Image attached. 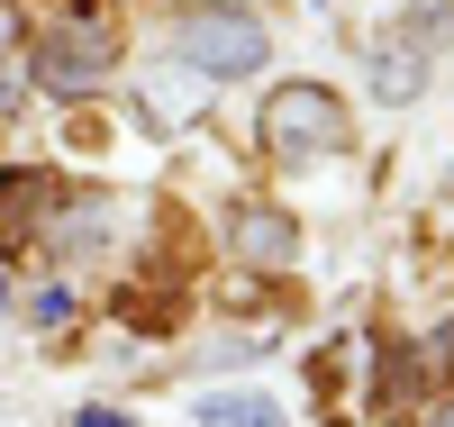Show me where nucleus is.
I'll use <instances>...</instances> for the list:
<instances>
[{"label": "nucleus", "instance_id": "0eeeda50", "mask_svg": "<svg viewBox=\"0 0 454 427\" xmlns=\"http://www.w3.org/2000/svg\"><path fill=\"white\" fill-rule=\"evenodd\" d=\"M372 91H382V100H419L427 91V64L409 46H382V55H372Z\"/></svg>", "mask_w": 454, "mask_h": 427}, {"label": "nucleus", "instance_id": "f03ea898", "mask_svg": "<svg viewBox=\"0 0 454 427\" xmlns=\"http://www.w3.org/2000/svg\"><path fill=\"white\" fill-rule=\"evenodd\" d=\"M173 46H182V64H192L200 83H237V73H254L273 55V36H263V19L246 0H192V10L173 19Z\"/></svg>", "mask_w": 454, "mask_h": 427}, {"label": "nucleus", "instance_id": "7ed1b4c3", "mask_svg": "<svg viewBox=\"0 0 454 427\" xmlns=\"http://www.w3.org/2000/svg\"><path fill=\"white\" fill-rule=\"evenodd\" d=\"M263 146L282 154H336L346 146V100L327 83H273L263 91Z\"/></svg>", "mask_w": 454, "mask_h": 427}, {"label": "nucleus", "instance_id": "20e7f679", "mask_svg": "<svg viewBox=\"0 0 454 427\" xmlns=\"http://www.w3.org/2000/svg\"><path fill=\"white\" fill-rule=\"evenodd\" d=\"M227 246H237L246 264H263V273H282V264L300 255V227H291L282 210H263V201H254V210H237V227H227Z\"/></svg>", "mask_w": 454, "mask_h": 427}, {"label": "nucleus", "instance_id": "f257e3e1", "mask_svg": "<svg viewBox=\"0 0 454 427\" xmlns=\"http://www.w3.org/2000/svg\"><path fill=\"white\" fill-rule=\"evenodd\" d=\"M109 64H119V28H109L100 10H73L46 36H27V73H36V91H55V100L109 91Z\"/></svg>", "mask_w": 454, "mask_h": 427}, {"label": "nucleus", "instance_id": "f8f14e48", "mask_svg": "<svg viewBox=\"0 0 454 427\" xmlns=\"http://www.w3.org/2000/svg\"><path fill=\"white\" fill-rule=\"evenodd\" d=\"M0 300H10V282H0Z\"/></svg>", "mask_w": 454, "mask_h": 427}, {"label": "nucleus", "instance_id": "9b49d317", "mask_svg": "<svg viewBox=\"0 0 454 427\" xmlns=\"http://www.w3.org/2000/svg\"><path fill=\"white\" fill-rule=\"evenodd\" d=\"M427 427H454V391H445V400H436V418H427Z\"/></svg>", "mask_w": 454, "mask_h": 427}, {"label": "nucleus", "instance_id": "39448f33", "mask_svg": "<svg viewBox=\"0 0 454 427\" xmlns=\"http://www.w3.org/2000/svg\"><path fill=\"white\" fill-rule=\"evenodd\" d=\"M46 201H55V182H46V173H0V246H19Z\"/></svg>", "mask_w": 454, "mask_h": 427}, {"label": "nucleus", "instance_id": "9d476101", "mask_svg": "<svg viewBox=\"0 0 454 427\" xmlns=\"http://www.w3.org/2000/svg\"><path fill=\"white\" fill-rule=\"evenodd\" d=\"M73 427H137V418H128V409H82Z\"/></svg>", "mask_w": 454, "mask_h": 427}, {"label": "nucleus", "instance_id": "423d86ee", "mask_svg": "<svg viewBox=\"0 0 454 427\" xmlns=\"http://www.w3.org/2000/svg\"><path fill=\"white\" fill-rule=\"evenodd\" d=\"M145 100H155V119H200L209 83H200V73H145Z\"/></svg>", "mask_w": 454, "mask_h": 427}, {"label": "nucleus", "instance_id": "6e6552de", "mask_svg": "<svg viewBox=\"0 0 454 427\" xmlns=\"http://www.w3.org/2000/svg\"><path fill=\"white\" fill-rule=\"evenodd\" d=\"M200 418L209 427H282V409L263 391H218V400H200Z\"/></svg>", "mask_w": 454, "mask_h": 427}, {"label": "nucleus", "instance_id": "1a4fd4ad", "mask_svg": "<svg viewBox=\"0 0 454 427\" xmlns=\"http://www.w3.org/2000/svg\"><path fill=\"white\" fill-rule=\"evenodd\" d=\"M19 83H27V19H19V0H0V100Z\"/></svg>", "mask_w": 454, "mask_h": 427}]
</instances>
